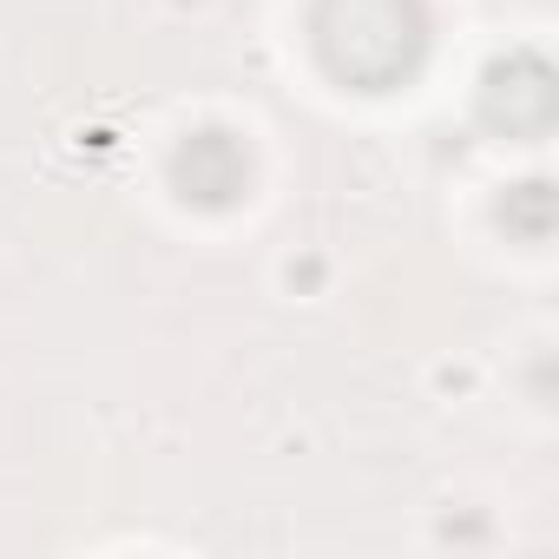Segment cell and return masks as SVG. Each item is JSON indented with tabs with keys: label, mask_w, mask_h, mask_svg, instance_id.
<instances>
[{
	"label": "cell",
	"mask_w": 559,
	"mask_h": 559,
	"mask_svg": "<svg viewBox=\"0 0 559 559\" xmlns=\"http://www.w3.org/2000/svg\"><path fill=\"white\" fill-rule=\"evenodd\" d=\"M317 60L349 93H395L428 60V0H317Z\"/></svg>",
	"instance_id": "6da1fadb"
},
{
	"label": "cell",
	"mask_w": 559,
	"mask_h": 559,
	"mask_svg": "<svg viewBox=\"0 0 559 559\" xmlns=\"http://www.w3.org/2000/svg\"><path fill=\"white\" fill-rule=\"evenodd\" d=\"M171 178H178V191H185L191 204L217 211V204H230V198L243 191L250 158H243V145H237L230 132H191V139L178 145V158H171Z\"/></svg>",
	"instance_id": "3957f363"
},
{
	"label": "cell",
	"mask_w": 559,
	"mask_h": 559,
	"mask_svg": "<svg viewBox=\"0 0 559 559\" xmlns=\"http://www.w3.org/2000/svg\"><path fill=\"white\" fill-rule=\"evenodd\" d=\"M480 119L507 139H546L552 132V73L539 53H507L480 80Z\"/></svg>",
	"instance_id": "7a4b0ae2"
},
{
	"label": "cell",
	"mask_w": 559,
	"mask_h": 559,
	"mask_svg": "<svg viewBox=\"0 0 559 559\" xmlns=\"http://www.w3.org/2000/svg\"><path fill=\"white\" fill-rule=\"evenodd\" d=\"M507 224H513L526 243H539V237L552 230V198H546V185H520V198H507Z\"/></svg>",
	"instance_id": "277c9868"
}]
</instances>
